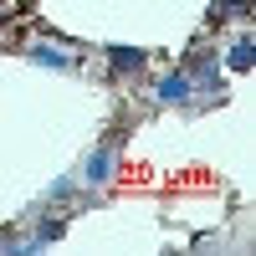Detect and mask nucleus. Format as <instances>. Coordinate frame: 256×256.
<instances>
[{"instance_id": "f257e3e1", "label": "nucleus", "mask_w": 256, "mask_h": 256, "mask_svg": "<svg viewBox=\"0 0 256 256\" xmlns=\"http://www.w3.org/2000/svg\"><path fill=\"white\" fill-rule=\"evenodd\" d=\"M113 174H118V144L113 138H102L88 159H82V169H77V180L88 184V190H102V184H113Z\"/></svg>"}, {"instance_id": "f03ea898", "label": "nucleus", "mask_w": 256, "mask_h": 256, "mask_svg": "<svg viewBox=\"0 0 256 256\" xmlns=\"http://www.w3.org/2000/svg\"><path fill=\"white\" fill-rule=\"evenodd\" d=\"M154 98H159V108H190V102H195L190 72H184V67H180V72H164V77L154 82Z\"/></svg>"}, {"instance_id": "7ed1b4c3", "label": "nucleus", "mask_w": 256, "mask_h": 256, "mask_svg": "<svg viewBox=\"0 0 256 256\" xmlns=\"http://www.w3.org/2000/svg\"><path fill=\"white\" fill-rule=\"evenodd\" d=\"M184 72H190V88H195V92H210V98H220V62L210 56V52H195Z\"/></svg>"}, {"instance_id": "20e7f679", "label": "nucleus", "mask_w": 256, "mask_h": 256, "mask_svg": "<svg viewBox=\"0 0 256 256\" xmlns=\"http://www.w3.org/2000/svg\"><path fill=\"white\" fill-rule=\"evenodd\" d=\"M26 62H36V67H52V72H72L77 56L67 46H56V41H31L26 46Z\"/></svg>"}, {"instance_id": "39448f33", "label": "nucleus", "mask_w": 256, "mask_h": 256, "mask_svg": "<svg viewBox=\"0 0 256 256\" xmlns=\"http://www.w3.org/2000/svg\"><path fill=\"white\" fill-rule=\"evenodd\" d=\"M144 62H148V52H138V46H108V67H113V77H138Z\"/></svg>"}, {"instance_id": "423d86ee", "label": "nucleus", "mask_w": 256, "mask_h": 256, "mask_svg": "<svg viewBox=\"0 0 256 256\" xmlns=\"http://www.w3.org/2000/svg\"><path fill=\"white\" fill-rule=\"evenodd\" d=\"M226 67H230V72H251V67H256V41H251L246 31L226 46Z\"/></svg>"}, {"instance_id": "0eeeda50", "label": "nucleus", "mask_w": 256, "mask_h": 256, "mask_svg": "<svg viewBox=\"0 0 256 256\" xmlns=\"http://www.w3.org/2000/svg\"><path fill=\"white\" fill-rule=\"evenodd\" d=\"M251 0H216V20H246Z\"/></svg>"}]
</instances>
